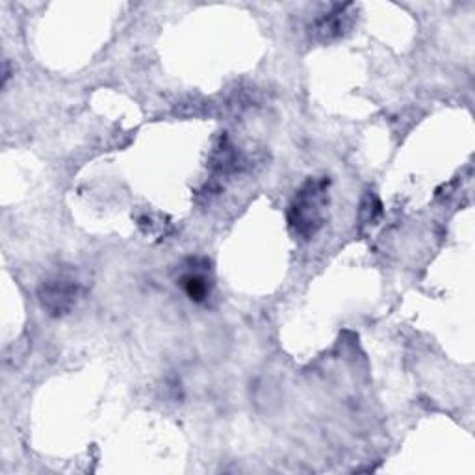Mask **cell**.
Instances as JSON below:
<instances>
[{"label":"cell","mask_w":475,"mask_h":475,"mask_svg":"<svg viewBox=\"0 0 475 475\" xmlns=\"http://www.w3.org/2000/svg\"><path fill=\"white\" fill-rule=\"evenodd\" d=\"M180 286L186 291V296L195 301V303H202L207 301V298L210 296V290H212V281L207 277L205 271H188L186 275H183L180 279Z\"/></svg>","instance_id":"obj_4"},{"label":"cell","mask_w":475,"mask_h":475,"mask_svg":"<svg viewBox=\"0 0 475 475\" xmlns=\"http://www.w3.org/2000/svg\"><path fill=\"white\" fill-rule=\"evenodd\" d=\"M327 180H308L290 207V227L296 234L310 238L323 225V210L329 202Z\"/></svg>","instance_id":"obj_1"},{"label":"cell","mask_w":475,"mask_h":475,"mask_svg":"<svg viewBox=\"0 0 475 475\" xmlns=\"http://www.w3.org/2000/svg\"><path fill=\"white\" fill-rule=\"evenodd\" d=\"M351 8V4L348 6H334L332 12L325 13L323 17H320L315 20L314 25V34H318L322 39H331V37H338L344 30V19L349 15L348 10Z\"/></svg>","instance_id":"obj_3"},{"label":"cell","mask_w":475,"mask_h":475,"mask_svg":"<svg viewBox=\"0 0 475 475\" xmlns=\"http://www.w3.org/2000/svg\"><path fill=\"white\" fill-rule=\"evenodd\" d=\"M78 293L80 288L77 281L67 277H53L41 284L39 301L49 314L63 315L77 305Z\"/></svg>","instance_id":"obj_2"}]
</instances>
